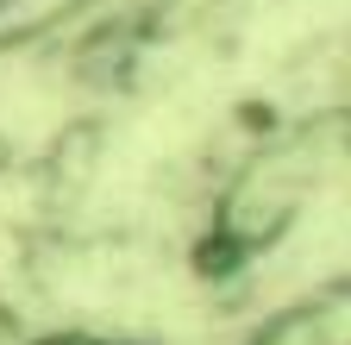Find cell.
Masks as SVG:
<instances>
[{
    "label": "cell",
    "mask_w": 351,
    "mask_h": 345,
    "mask_svg": "<svg viewBox=\"0 0 351 345\" xmlns=\"http://www.w3.org/2000/svg\"><path fill=\"white\" fill-rule=\"evenodd\" d=\"M51 345H151V339H101V333H63Z\"/></svg>",
    "instance_id": "cell-1"
}]
</instances>
